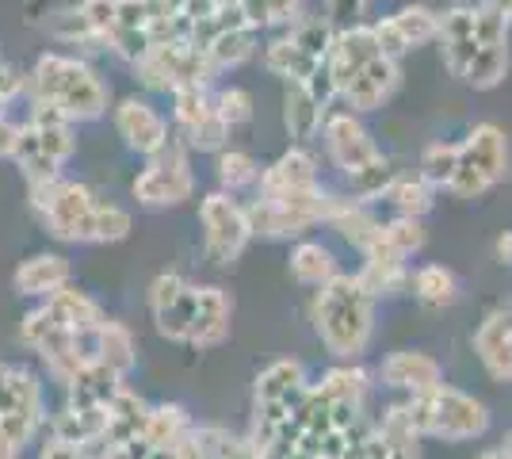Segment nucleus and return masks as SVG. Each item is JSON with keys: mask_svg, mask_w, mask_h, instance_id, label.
Instances as JSON below:
<instances>
[{"mask_svg": "<svg viewBox=\"0 0 512 459\" xmlns=\"http://www.w3.org/2000/svg\"><path fill=\"white\" fill-rule=\"evenodd\" d=\"M264 66L272 69L276 77H287L291 85H306V81H310L325 62H314V58H310L306 50H299L295 39L287 35V39L268 43V50H264Z\"/></svg>", "mask_w": 512, "mask_h": 459, "instance_id": "27", "label": "nucleus"}, {"mask_svg": "<svg viewBox=\"0 0 512 459\" xmlns=\"http://www.w3.org/2000/svg\"><path fill=\"white\" fill-rule=\"evenodd\" d=\"M333 230H341L344 238L352 241V245H360L363 253H367V249L379 241V234H383V226L371 219L356 199H344L341 203V211L333 215Z\"/></svg>", "mask_w": 512, "mask_h": 459, "instance_id": "33", "label": "nucleus"}, {"mask_svg": "<svg viewBox=\"0 0 512 459\" xmlns=\"http://www.w3.org/2000/svg\"><path fill=\"white\" fill-rule=\"evenodd\" d=\"M123 391H127V387H123V375L111 372V368L100 364L96 356H92L85 368L65 383L69 406H77V410H107Z\"/></svg>", "mask_w": 512, "mask_h": 459, "instance_id": "11", "label": "nucleus"}, {"mask_svg": "<svg viewBox=\"0 0 512 459\" xmlns=\"http://www.w3.org/2000/svg\"><path fill=\"white\" fill-rule=\"evenodd\" d=\"M341 459H363V456H360V440H356V444H352V448H348V452H344Z\"/></svg>", "mask_w": 512, "mask_h": 459, "instance_id": "60", "label": "nucleus"}, {"mask_svg": "<svg viewBox=\"0 0 512 459\" xmlns=\"http://www.w3.org/2000/svg\"><path fill=\"white\" fill-rule=\"evenodd\" d=\"M375 39H379V50H383V58H390V62H398L402 54L409 50V43H406V35H402V27L394 23V16L390 20H379L375 27Z\"/></svg>", "mask_w": 512, "mask_h": 459, "instance_id": "49", "label": "nucleus"}, {"mask_svg": "<svg viewBox=\"0 0 512 459\" xmlns=\"http://www.w3.org/2000/svg\"><path fill=\"white\" fill-rule=\"evenodd\" d=\"M325 119V108L310 96L306 85H287V96H283V123H287V134L291 138H314Z\"/></svg>", "mask_w": 512, "mask_h": 459, "instance_id": "28", "label": "nucleus"}, {"mask_svg": "<svg viewBox=\"0 0 512 459\" xmlns=\"http://www.w3.org/2000/svg\"><path fill=\"white\" fill-rule=\"evenodd\" d=\"M352 176V188H356V196H383V192H390L398 180H394V165L386 161L383 153L375 157V161H367L363 169H356Z\"/></svg>", "mask_w": 512, "mask_h": 459, "instance_id": "40", "label": "nucleus"}, {"mask_svg": "<svg viewBox=\"0 0 512 459\" xmlns=\"http://www.w3.org/2000/svg\"><path fill=\"white\" fill-rule=\"evenodd\" d=\"M394 85H398V66L390 58H375L371 66L352 77V85L344 88V100H348V108L371 111L394 92Z\"/></svg>", "mask_w": 512, "mask_h": 459, "instance_id": "21", "label": "nucleus"}, {"mask_svg": "<svg viewBox=\"0 0 512 459\" xmlns=\"http://www.w3.org/2000/svg\"><path fill=\"white\" fill-rule=\"evenodd\" d=\"M23 88V77H20V69L16 66H8V62H0V100L8 104L16 92Z\"/></svg>", "mask_w": 512, "mask_h": 459, "instance_id": "54", "label": "nucleus"}, {"mask_svg": "<svg viewBox=\"0 0 512 459\" xmlns=\"http://www.w3.org/2000/svg\"><path fill=\"white\" fill-rule=\"evenodd\" d=\"M31 88L35 100L58 104L69 119H100L107 108V88L100 85V77L85 62L65 54H43L31 73Z\"/></svg>", "mask_w": 512, "mask_h": 459, "instance_id": "2", "label": "nucleus"}, {"mask_svg": "<svg viewBox=\"0 0 512 459\" xmlns=\"http://www.w3.org/2000/svg\"><path fill=\"white\" fill-rule=\"evenodd\" d=\"M92 356L107 364L111 372L127 375L134 364H138V345H134V333L127 326H119V322H111L107 318L104 326L92 333Z\"/></svg>", "mask_w": 512, "mask_h": 459, "instance_id": "25", "label": "nucleus"}, {"mask_svg": "<svg viewBox=\"0 0 512 459\" xmlns=\"http://www.w3.org/2000/svg\"><path fill=\"white\" fill-rule=\"evenodd\" d=\"M104 425H107V410L65 406L62 414L50 421V437L65 440V444H81V448H104Z\"/></svg>", "mask_w": 512, "mask_h": 459, "instance_id": "24", "label": "nucleus"}, {"mask_svg": "<svg viewBox=\"0 0 512 459\" xmlns=\"http://www.w3.org/2000/svg\"><path fill=\"white\" fill-rule=\"evenodd\" d=\"M459 161H463V146H451V142H436L428 146L425 157H421V176L428 184H448L459 173Z\"/></svg>", "mask_w": 512, "mask_h": 459, "instance_id": "35", "label": "nucleus"}, {"mask_svg": "<svg viewBox=\"0 0 512 459\" xmlns=\"http://www.w3.org/2000/svg\"><path fill=\"white\" fill-rule=\"evenodd\" d=\"M474 349L486 372L501 383H512V310H493L474 333Z\"/></svg>", "mask_w": 512, "mask_h": 459, "instance_id": "12", "label": "nucleus"}, {"mask_svg": "<svg viewBox=\"0 0 512 459\" xmlns=\"http://www.w3.org/2000/svg\"><path fill=\"white\" fill-rule=\"evenodd\" d=\"M463 165H470L474 173H482L490 180V188L505 176L509 169V146H505V134L490 127V123H482V127H474L467 134V142H463Z\"/></svg>", "mask_w": 512, "mask_h": 459, "instance_id": "18", "label": "nucleus"}, {"mask_svg": "<svg viewBox=\"0 0 512 459\" xmlns=\"http://www.w3.org/2000/svg\"><path fill=\"white\" fill-rule=\"evenodd\" d=\"M375 295L360 284V276H333L314 299V326L333 356H360L371 341Z\"/></svg>", "mask_w": 512, "mask_h": 459, "instance_id": "1", "label": "nucleus"}, {"mask_svg": "<svg viewBox=\"0 0 512 459\" xmlns=\"http://www.w3.org/2000/svg\"><path fill=\"white\" fill-rule=\"evenodd\" d=\"M192 173H188V150L180 138H169V146L150 157V169L134 180V199L146 207H176L192 196Z\"/></svg>", "mask_w": 512, "mask_h": 459, "instance_id": "5", "label": "nucleus"}, {"mask_svg": "<svg viewBox=\"0 0 512 459\" xmlns=\"http://www.w3.org/2000/svg\"><path fill=\"white\" fill-rule=\"evenodd\" d=\"M505 69H509V46H482L478 58H474V66H470L467 81L474 88H493L501 85Z\"/></svg>", "mask_w": 512, "mask_h": 459, "instance_id": "38", "label": "nucleus"}, {"mask_svg": "<svg viewBox=\"0 0 512 459\" xmlns=\"http://www.w3.org/2000/svg\"><path fill=\"white\" fill-rule=\"evenodd\" d=\"M77 8L85 12V20H88V27L96 31V39L107 43V35H111V27H115V16H119V0H81Z\"/></svg>", "mask_w": 512, "mask_h": 459, "instance_id": "47", "label": "nucleus"}, {"mask_svg": "<svg viewBox=\"0 0 512 459\" xmlns=\"http://www.w3.org/2000/svg\"><path fill=\"white\" fill-rule=\"evenodd\" d=\"M12 372H16L12 364H0V394H4V387H8V379H12Z\"/></svg>", "mask_w": 512, "mask_h": 459, "instance_id": "58", "label": "nucleus"}, {"mask_svg": "<svg viewBox=\"0 0 512 459\" xmlns=\"http://www.w3.org/2000/svg\"><path fill=\"white\" fill-rule=\"evenodd\" d=\"M383 241L398 257H409V253H417V249L425 245V226L417 219H409V215H402V219H394L383 226Z\"/></svg>", "mask_w": 512, "mask_h": 459, "instance_id": "42", "label": "nucleus"}, {"mask_svg": "<svg viewBox=\"0 0 512 459\" xmlns=\"http://www.w3.org/2000/svg\"><path fill=\"white\" fill-rule=\"evenodd\" d=\"M184 134H188V142H192L195 150H222V142L230 138V123L214 108L207 119H199L192 131H184Z\"/></svg>", "mask_w": 512, "mask_h": 459, "instance_id": "46", "label": "nucleus"}, {"mask_svg": "<svg viewBox=\"0 0 512 459\" xmlns=\"http://www.w3.org/2000/svg\"><path fill=\"white\" fill-rule=\"evenodd\" d=\"M195 306H199V287H184V295L176 303L153 310V326L165 341H192L195 326Z\"/></svg>", "mask_w": 512, "mask_h": 459, "instance_id": "29", "label": "nucleus"}, {"mask_svg": "<svg viewBox=\"0 0 512 459\" xmlns=\"http://www.w3.org/2000/svg\"><path fill=\"white\" fill-rule=\"evenodd\" d=\"M214 108H218V115H222V119L234 127V123L253 119V96H249L245 88H226V92H218Z\"/></svg>", "mask_w": 512, "mask_h": 459, "instance_id": "48", "label": "nucleus"}, {"mask_svg": "<svg viewBox=\"0 0 512 459\" xmlns=\"http://www.w3.org/2000/svg\"><path fill=\"white\" fill-rule=\"evenodd\" d=\"M413 291L425 306H451L459 295V280L455 272L444 264H425L417 276H413Z\"/></svg>", "mask_w": 512, "mask_h": 459, "instance_id": "31", "label": "nucleus"}, {"mask_svg": "<svg viewBox=\"0 0 512 459\" xmlns=\"http://www.w3.org/2000/svg\"><path fill=\"white\" fill-rule=\"evenodd\" d=\"M256 176H260V165H256L249 153H222L218 157V180L226 184V188H245V184H253Z\"/></svg>", "mask_w": 512, "mask_h": 459, "instance_id": "44", "label": "nucleus"}, {"mask_svg": "<svg viewBox=\"0 0 512 459\" xmlns=\"http://www.w3.org/2000/svg\"><path fill=\"white\" fill-rule=\"evenodd\" d=\"M130 234V215L115 203L100 207V241H123Z\"/></svg>", "mask_w": 512, "mask_h": 459, "instance_id": "51", "label": "nucleus"}, {"mask_svg": "<svg viewBox=\"0 0 512 459\" xmlns=\"http://www.w3.org/2000/svg\"><path fill=\"white\" fill-rule=\"evenodd\" d=\"M0 459H20V448H16V444H8V440L0 437Z\"/></svg>", "mask_w": 512, "mask_h": 459, "instance_id": "57", "label": "nucleus"}, {"mask_svg": "<svg viewBox=\"0 0 512 459\" xmlns=\"http://www.w3.org/2000/svg\"><path fill=\"white\" fill-rule=\"evenodd\" d=\"M291 272L299 284L310 287H325L333 276H337V264H333V253L325 245H314V241H302L299 249L291 253Z\"/></svg>", "mask_w": 512, "mask_h": 459, "instance_id": "30", "label": "nucleus"}, {"mask_svg": "<svg viewBox=\"0 0 512 459\" xmlns=\"http://www.w3.org/2000/svg\"><path fill=\"white\" fill-rule=\"evenodd\" d=\"M310 188H318V169H314V157L306 150L283 153L272 169L260 173V192H264V199L291 196V192H310Z\"/></svg>", "mask_w": 512, "mask_h": 459, "instance_id": "16", "label": "nucleus"}, {"mask_svg": "<svg viewBox=\"0 0 512 459\" xmlns=\"http://www.w3.org/2000/svg\"><path fill=\"white\" fill-rule=\"evenodd\" d=\"M104 448H81V444H65V440H46L39 459H100Z\"/></svg>", "mask_w": 512, "mask_h": 459, "instance_id": "52", "label": "nucleus"}, {"mask_svg": "<svg viewBox=\"0 0 512 459\" xmlns=\"http://www.w3.org/2000/svg\"><path fill=\"white\" fill-rule=\"evenodd\" d=\"M383 383L394 391L425 394L440 387V364L428 352H394L383 360Z\"/></svg>", "mask_w": 512, "mask_h": 459, "instance_id": "17", "label": "nucleus"}, {"mask_svg": "<svg viewBox=\"0 0 512 459\" xmlns=\"http://www.w3.org/2000/svg\"><path fill=\"white\" fill-rule=\"evenodd\" d=\"M245 215H249V226H253V234H264V238H295L302 230H310L314 219H306L299 211H291L287 203H279V199H256L245 207Z\"/></svg>", "mask_w": 512, "mask_h": 459, "instance_id": "22", "label": "nucleus"}, {"mask_svg": "<svg viewBox=\"0 0 512 459\" xmlns=\"http://www.w3.org/2000/svg\"><path fill=\"white\" fill-rule=\"evenodd\" d=\"M253 39L256 31L249 23H237V27H226L211 46H207V58H211L214 69H226V66H241L249 54H253Z\"/></svg>", "mask_w": 512, "mask_h": 459, "instance_id": "32", "label": "nucleus"}, {"mask_svg": "<svg viewBox=\"0 0 512 459\" xmlns=\"http://www.w3.org/2000/svg\"><path fill=\"white\" fill-rule=\"evenodd\" d=\"M184 287H188L184 276H176V272H161V276L150 284V310H161V306L176 303V299L184 295Z\"/></svg>", "mask_w": 512, "mask_h": 459, "instance_id": "50", "label": "nucleus"}, {"mask_svg": "<svg viewBox=\"0 0 512 459\" xmlns=\"http://www.w3.org/2000/svg\"><path fill=\"white\" fill-rule=\"evenodd\" d=\"M318 391L329 402H341V406H360L363 394H367V375L360 368H333V372L321 375Z\"/></svg>", "mask_w": 512, "mask_h": 459, "instance_id": "34", "label": "nucleus"}, {"mask_svg": "<svg viewBox=\"0 0 512 459\" xmlns=\"http://www.w3.org/2000/svg\"><path fill=\"white\" fill-rule=\"evenodd\" d=\"M31 207L39 211L46 230L62 241H100V199L77 180H46L31 184Z\"/></svg>", "mask_w": 512, "mask_h": 459, "instance_id": "3", "label": "nucleus"}, {"mask_svg": "<svg viewBox=\"0 0 512 459\" xmlns=\"http://www.w3.org/2000/svg\"><path fill=\"white\" fill-rule=\"evenodd\" d=\"M192 417L184 406H176V402H161V406H153L150 410V421H146V440H150L153 448H161V452H176L188 433H192Z\"/></svg>", "mask_w": 512, "mask_h": 459, "instance_id": "26", "label": "nucleus"}, {"mask_svg": "<svg viewBox=\"0 0 512 459\" xmlns=\"http://www.w3.org/2000/svg\"><path fill=\"white\" fill-rule=\"evenodd\" d=\"M440 43H444V62L455 77H467L474 58H478V31H474V12L470 8H451L440 20Z\"/></svg>", "mask_w": 512, "mask_h": 459, "instance_id": "14", "label": "nucleus"}, {"mask_svg": "<svg viewBox=\"0 0 512 459\" xmlns=\"http://www.w3.org/2000/svg\"><path fill=\"white\" fill-rule=\"evenodd\" d=\"M50 35L62 39V43H100L96 31L88 27L81 8H65V12H58V16L50 20Z\"/></svg>", "mask_w": 512, "mask_h": 459, "instance_id": "45", "label": "nucleus"}, {"mask_svg": "<svg viewBox=\"0 0 512 459\" xmlns=\"http://www.w3.org/2000/svg\"><path fill=\"white\" fill-rule=\"evenodd\" d=\"M291 39H295V46H299V50H306L314 62H329V54H333V43H337V35H333V23H329V20H302V23H295Z\"/></svg>", "mask_w": 512, "mask_h": 459, "instance_id": "36", "label": "nucleus"}, {"mask_svg": "<svg viewBox=\"0 0 512 459\" xmlns=\"http://www.w3.org/2000/svg\"><path fill=\"white\" fill-rule=\"evenodd\" d=\"M230 318H234V303L222 287H199V306H195V326L192 341L195 349H214L230 337Z\"/></svg>", "mask_w": 512, "mask_h": 459, "instance_id": "15", "label": "nucleus"}, {"mask_svg": "<svg viewBox=\"0 0 512 459\" xmlns=\"http://www.w3.org/2000/svg\"><path fill=\"white\" fill-rule=\"evenodd\" d=\"M150 410L138 394L123 391L111 406H107V425H104V448L107 444H127V440L146 437V421H150Z\"/></svg>", "mask_w": 512, "mask_h": 459, "instance_id": "23", "label": "nucleus"}, {"mask_svg": "<svg viewBox=\"0 0 512 459\" xmlns=\"http://www.w3.org/2000/svg\"><path fill=\"white\" fill-rule=\"evenodd\" d=\"M69 287V261L58 253H35L16 268V291L31 299H50L54 291Z\"/></svg>", "mask_w": 512, "mask_h": 459, "instance_id": "20", "label": "nucleus"}, {"mask_svg": "<svg viewBox=\"0 0 512 459\" xmlns=\"http://www.w3.org/2000/svg\"><path fill=\"white\" fill-rule=\"evenodd\" d=\"M390 199H394V207L409 215V219H421L428 207H432V192H428V180H398L394 188H390Z\"/></svg>", "mask_w": 512, "mask_h": 459, "instance_id": "43", "label": "nucleus"}, {"mask_svg": "<svg viewBox=\"0 0 512 459\" xmlns=\"http://www.w3.org/2000/svg\"><path fill=\"white\" fill-rule=\"evenodd\" d=\"M20 134H23L20 123H12L8 115H0V157H16V150H20Z\"/></svg>", "mask_w": 512, "mask_h": 459, "instance_id": "53", "label": "nucleus"}, {"mask_svg": "<svg viewBox=\"0 0 512 459\" xmlns=\"http://www.w3.org/2000/svg\"><path fill=\"white\" fill-rule=\"evenodd\" d=\"M199 219H203V230H207V257H211L214 264L237 261L241 249L253 238V226H249L245 207H237L234 199L222 196V192H214V196L203 199Z\"/></svg>", "mask_w": 512, "mask_h": 459, "instance_id": "7", "label": "nucleus"}, {"mask_svg": "<svg viewBox=\"0 0 512 459\" xmlns=\"http://www.w3.org/2000/svg\"><path fill=\"white\" fill-rule=\"evenodd\" d=\"M478 459H509V456H505V448H493V452H482Z\"/></svg>", "mask_w": 512, "mask_h": 459, "instance_id": "59", "label": "nucleus"}, {"mask_svg": "<svg viewBox=\"0 0 512 459\" xmlns=\"http://www.w3.org/2000/svg\"><path fill=\"white\" fill-rule=\"evenodd\" d=\"M43 421V383L27 368H16L4 394H0V437L23 448V444H31L39 437Z\"/></svg>", "mask_w": 512, "mask_h": 459, "instance_id": "6", "label": "nucleus"}, {"mask_svg": "<svg viewBox=\"0 0 512 459\" xmlns=\"http://www.w3.org/2000/svg\"><path fill=\"white\" fill-rule=\"evenodd\" d=\"M497 253H501V261L512 264V234H505V238L497 241Z\"/></svg>", "mask_w": 512, "mask_h": 459, "instance_id": "56", "label": "nucleus"}, {"mask_svg": "<svg viewBox=\"0 0 512 459\" xmlns=\"http://www.w3.org/2000/svg\"><path fill=\"white\" fill-rule=\"evenodd\" d=\"M46 310L58 318V326L69 329V333H77V337H92V333L107 322L100 303L88 299L81 287H62V291H54V295L46 299Z\"/></svg>", "mask_w": 512, "mask_h": 459, "instance_id": "19", "label": "nucleus"}, {"mask_svg": "<svg viewBox=\"0 0 512 459\" xmlns=\"http://www.w3.org/2000/svg\"><path fill=\"white\" fill-rule=\"evenodd\" d=\"M172 104H176V123H180L184 131H192L199 119H207L214 111V100L207 96V88H199V85L176 88V92H172Z\"/></svg>", "mask_w": 512, "mask_h": 459, "instance_id": "39", "label": "nucleus"}, {"mask_svg": "<svg viewBox=\"0 0 512 459\" xmlns=\"http://www.w3.org/2000/svg\"><path fill=\"white\" fill-rule=\"evenodd\" d=\"M375 58H383V50H379V39H375V31L371 27H348V31H341L337 35V43H333V54H329V73H333V81H337V88L352 85V77L360 73V69H367Z\"/></svg>", "mask_w": 512, "mask_h": 459, "instance_id": "10", "label": "nucleus"}, {"mask_svg": "<svg viewBox=\"0 0 512 459\" xmlns=\"http://www.w3.org/2000/svg\"><path fill=\"white\" fill-rule=\"evenodd\" d=\"M394 23L402 27V35H406V43H409V50L413 46H425L428 39H436L440 35V16H432L428 8H402L398 16H394Z\"/></svg>", "mask_w": 512, "mask_h": 459, "instance_id": "41", "label": "nucleus"}, {"mask_svg": "<svg viewBox=\"0 0 512 459\" xmlns=\"http://www.w3.org/2000/svg\"><path fill=\"white\" fill-rule=\"evenodd\" d=\"M363 0H333V16H341V20H352V16H360Z\"/></svg>", "mask_w": 512, "mask_h": 459, "instance_id": "55", "label": "nucleus"}, {"mask_svg": "<svg viewBox=\"0 0 512 459\" xmlns=\"http://www.w3.org/2000/svg\"><path fill=\"white\" fill-rule=\"evenodd\" d=\"M310 391L306 372L299 360H276L256 375L253 387V410H272V414H291Z\"/></svg>", "mask_w": 512, "mask_h": 459, "instance_id": "8", "label": "nucleus"}, {"mask_svg": "<svg viewBox=\"0 0 512 459\" xmlns=\"http://www.w3.org/2000/svg\"><path fill=\"white\" fill-rule=\"evenodd\" d=\"M115 131H119V138L127 142L130 150L146 153V157H157L169 146V123L138 96H127L115 108Z\"/></svg>", "mask_w": 512, "mask_h": 459, "instance_id": "9", "label": "nucleus"}, {"mask_svg": "<svg viewBox=\"0 0 512 459\" xmlns=\"http://www.w3.org/2000/svg\"><path fill=\"white\" fill-rule=\"evenodd\" d=\"M325 142H329V153H333V161L348 169V173H356L363 169L367 161H375L379 150H375V142H371V134L360 127V119H352V115H333L329 123H325Z\"/></svg>", "mask_w": 512, "mask_h": 459, "instance_id": "13", "label": "nucleus"}, {"mask_svg": "<svg viewBox=\"0 0 512 459\" xmlns=\"http://www.w3.org/2000/svg\"><path fill=\"white\" fill-rule=\"evenodd\" d=\"M249 27H272V23H291L299 12V0H241L237 4Z\"/></svg>", "mask_w": 512, "mask_h": 459, "instance_id": "37", "label": "nucleus"}, {"mask_svg": "<svg viewBox=\"0 0 512 459\" xmlns=\"http://www.w3.org/2000/svg\"><path fill=\"white\" fill-rule=\"evenodd\" d=\"M409 421L421 437H440V440H470L482 437L490 429V414L478 398L455 391V387H432L425 394H413L406 402Z\"/></svg>", "mask_w": 512, "mask_h": 459, "instance_id": "4", "label": "nucleus"}, {"mask_svg": "<svg viewBox=\"0 0 512 459\" xmlns=\"http://www.w3.org/2000/svg\"><path fill=\"white\" fill-rule=\"evenodd\" d=\"M505 456H509V459H512V437H509V444H505Z\"/></svg>", "mask_w": 512, "mask_h": 459, "instance_id": "61", "label": "nucleus"}]
</instances>
